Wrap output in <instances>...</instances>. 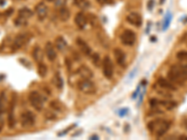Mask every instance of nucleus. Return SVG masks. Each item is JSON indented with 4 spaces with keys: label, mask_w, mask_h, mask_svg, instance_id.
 I'll list each match as a JSON object with an SVG mask.
<instances>
[{
    "label": "nucleus",
    "mask_w": 187,
    "mask_h": 140,
    "mask_svg": "<svg viewBox=\"0 0 187 140\" xmlns=\"http://www.w3.org/2000/svg\"><path fill=\"white\" fill-rule=\"evenodd\" d=\"M168 80L179 85L183 84L187 80V66L185 65H173L170 67L168 74Z\"/></svg>",
    "instance_id": "obj_1"
},
{
    "label": "nucleus",
    "mask_w": 187,
    "mask_h": 140,
    "mask_svg": "<svg viewBox=\"0 0 187 140\" xmlns=\"http://www.w3.org/2000/svg\"><path fill=\"white\" fill-rule=\"evenodd\" d=\"M170 124L168 121L165 120L157 119L152 121L148 124V129L150 130L151 133L156 137H161L166 134V132L169 129Z\"/></svg>",
    "instance_id": "obj_2"
},
{
    "label": "nucleus",
    "mask_w": 187,
    "mask_h": 140,
    "mask_svg": "<svg viewBox=\"0 0 187 140\" xmlns=\"http://www.w3.org/2000/svg\"><path fill=\"white\" fill-rule=\"evenodd\" d=\"M78 88L82 92L86 93V95H92V93L96 92V85L94 84L90 79H82L78 82Z\"/></svg>",
    "instance_id": "obj_3"
},
{
    "label": "nucleus",
    "mask_w": 187,
    "mask_h": 140,
    "mask_svg": "<svg viewBox=\"0 0 187 140\" xmlns=\"http://www.w3.org/2000/svg\"><path fill=\"white\" fill-rule=\"evenodd\" d=\"M29 101H30L31 106H32L35 108V109H37V111H40V110L43 109L44 100H43V98L40 95V92H30V95H29Z\"/></svg>",
    "instance_id": "obj_4"
},
{
    "label": "nucleus",
    "mask_w": 187,
    "mask_h": 140,
    "mask_svg": "<svg viewBox=\"0 0 187 140\" xmlns=\"http://www.w3.org/2000/svg\"><path fill=\"white\" fill-rule=\"evenodd\" d=\"M30 35L29 34H26V33H23V34H20L18 35L16 37H15V39L13 41V44H12V49L14 51L16 50H19L21 48H22L23 46L26 45L29 40H30Z\"/></svg>",
    "instance_id": "obj_5"
},
{
    "label": "nucleus",
    "mask_w": 187,
    "mask_h": 140,
    "mask_svg": "<svg viewBox=\"0 0 187 140\" xmlns=\"http://www.w3.org/2000/svg\"><path fill=\"white\" fill-rule=\"evenodd\" d=\"M20 121L22 127H31L35 123V116L32 112L25 111L22 113L20 117Z\"/></svg>",
    "instance_id": "obj_6"
},
{
    "label": "nucleus",
    "mask_w": 187,
    "mask_h": 140,
    "mask_svg": "<svg viewBox=\"0 0 187 140\" xmlns=\"http://www.w3.org/2000/svg\"><path fill=\"white\" fill-rule=\"evenodd\" d=\"M102 67H103V73L106 77L111 79L113 76V65L112 62L108 56H105L102 61Z\"/></svg>",
    "instance_id": "obj_7"
},
{
    "label": "nucleus",
    "mask_w": 187,
    "mask_h": 140,
    "mask_svg": "<svg viewBox=\"0 0 187 140\" xmlns=\"http://www.w3.org/2000/svg\"><path fill=\"white\" fill-rule=\"evenodd\" d=\"M121 40L124 45L131 46L136 41V35L132 30H126L121 36Z\"/></svg>",
    "instance_id": "obj_8"
},
{
    "label": "nucleus",
    "mask_w": 187,
    "mask_h": 140,
    "mask_svg": "<svg viewBox=\"0 0 187 140\" xmlns=\"http://www.w3.org/2000/svg\"><path fill=\"white\" fill-rule=\"evenodd\" d=\"M126 21L130 23V25H134V26H140L142 23V19H141V16L137 13V12H131L129 13L127 16H126Z\"/></svg>",
    "instance_id": "obj_9"
},
{
    "label": "nucleus",
    "mask_w": 187,
    "mask_h": 140,
    "mask_svg": "<svg viewBox=\"0 0 187 140\" xmlns=\"http://www.w3.org/2000/svg\"><path fill=\"white\" fill-rule=\"evenodd\" d=\"M36 13L40 21L44 20L48 15V7L44 3H38L36 6Z\"/></svg>",
    "instance_id": "obj_10"
},
{
    "label": "nucleus",
    "mask_w": 187,
    "mask_h": 140,
    "mask_svg": "<svg viewBox=\"0 0 187 140\" xmlns=\"http://www.w3.org/2000/svg\"><path fill=\"white\" fill-rule=\"evenodd\" d=\"M45 53L50 61H54L56 59V51L53 45L51 42H47L45 45Z\"/></svg>",
    "instance_id": "obj_11"
},
{
    "label": "nucleus",
    "mask_w": 187,
    "mask_h": 140,
    "mask_svg": "<svg viewBox=\"0 0 187 140\" xmlns=\"http://www.w3.org/2000/svg\"><path fill=\"white\" fill-rule=\"evenodd\" d=\"M77 45H78V47H79L80 51L83 54H85V55H90L91 54V48L88 46V44L86 42L81 39V38H78L77 39Z\"/></svg>",
    "instance_id": "obj_12"
},
{
    "label": "nucleus",
    "mask_w": 187,
    "mask_h": 140,
    "mask_svg": "<svg viewBox=\"0 0 187 140\" xmlns=\"http://www.w3.org/2000/svg\"><path fill=\"white\" fill-rule=\"evenodd\" d=\"M158 85L163 88V89H166V90H170V91H175L176 90V87L172 84L170 80H168L166 79H163V77H160L157 81Z\"/></svg>",
    "instance_id": "obj_13"
},
{
    "label": "nucleus",
    "mask_w": 187,
    "mask_h": 140,
    "mask_svg": "<svg viewBox=\"0 0 187 140\" xmlns=\"http://www.w3.org/2000/svg\"><path fill=\"white\" fill-rule=\"evenodd\" d=\"M75 22L76 25H78V27H80L81 29L84 28L85 25H86L87 22V19L85 17V15L82 12H79L76 16H75Z\"/></svg>",
    "instance_id": "obj_14"
},
{
    "label": "nucleus",
    "mask_w": 187,
    "mask_h": 140,
    "mask_svg": "<svg viewBox=\"0 0 187 140\" xmlns=\"http://www.w3.org/2000/svg\"><path fill=\"white\" fill-rule=\"evenodd\" d=\"M114 57L116 62L118 63L120 66L124 65V61H126V55H124V52L121 49H115L114 50Z\"/></svg>",
    "instance_id": "obj_15"
},
{
    "label": "nucleus",
    "mask_w": 187,
    "mask_h": 140,
    "mask_svg": "<svg viewBox=\"0 0 187 140\" xmlns=\"http://www.w3.org/2000/svg\"><path fill=\"white\" fill-rule=\"evenodd\" d=\"M14 105H15V103L12 102L10 106V112H9V126H10V128H13L15 125V118H14V113H13Z\"/></svg>",
    "instance_id": "obj_16"
},
{
    "label": "nucleus",
    "mask_w": 187,
    "mask_h": 140,
    "mask_svg": "<svg viewBox=\"0 0 187 140\" xmlns=\"http://www.w3.org/2000/svg\"><path fill=\"white\" fill-rule=\"evenodd\" d=\"M55 46L59 51H64L66 50L67 44V41L64 39V37L58 36L55 39Z\"/></svg>",
    "instance_id": "obj_17"
},
{
    "label": "nucleus",
    "mask_w": 187,
    "mask_h": 140,
    "mask_svg": "<svg viewBox=\"0 0 187 140\" xmlns=\"http://www.w3.org/2000/svg\"><path fill=\"white\" fill-rule=\"evenodd\" d=\"M32 15H33L32 10H29V9H27V7H23V9H21V10H19L18 16H19V17H22V18H23V19H25V20H27V19H29L31 16H32Z\"/></svg>",
    "instance_id": "obj_18"
},
{
    "label": "nucleus",
    "mask_w": 187,
    "mask_h": 140,
    "mask_svg": "<svg viewBox=\"0 0 187 140\" xmlns=\"http://www.w3.org/2000/svg\"><path fill=\"white\" fill-rule=\"evenodd\" d=\"M69 16H70V12H69V10L67 9L66 7H61V10H59V17L62 21H67L69 19Z\"/></svg>",
    "instance_id": "obj_19"
},
{
    "label": "nucleus",
    "mask_w": 187,
    "mask_h": 140,
    "mask_svg": "<svg viewBox=\"0 0 187 140\" xmlns=\"http://www.w3.org/2000/svg\"><path fill=\"white\" fill-rule=\"evenodd\" d=\"M79 73L81 74V76H82L83 79H91V77H93L91 70L86 66H82L79 69Z\"/></svg>",
    "instance_id": "obj_20"
},
{
    "label": "nucleus",
    "mask_w": 187,
    "mask_h": 140,
    "mask_svg": "<svg viewBox=\"0 0 187 140\" xmlns=\"http://www.w3.org/2000/svg\"><path fill=\"white\" fill-rule=\"evenodd\" d=\"M7 108V97H6V93L2 92L0 93V113H3L6 111Z\"/></svg>",
    "instance_id": "obj_21"
},
{
    "label": "nucleus",
    "mask_w": 187,
    "mask_h": 140,
    "mask_svg": "<svg viewBox=\"0 0 187 140\" xmlns=\"http://www.w3.org/2000/svg\"><path fill=\"white\" fill-rule=\"evenodd\" d=\"M33 56H34L35 60L37 62V63H41V61L43 59V52H42L41 49L37 47L33 51Z\"/></svg>",
    "instance_id": "obj_22"
},
{
    "label": "nucleus",
    "mask_w": 187,
    "mask_h": 140,
    "mask_svg": "<svg viewBox=\"0 0 187 140\" xmlns=\"http://www.w3.org/2000/svg\"><path fill=\"white\" fill-rule=\"evenodd\" d=\"M54 84L56 85V87L58 89H62V87H63V80H62V77L59 73H56L55 74V77H54Z\"/></svg>",
    "instance_id": "obj_23"
},
{
    "label": "nucleus",
    "mask_w": 187,
    "mask_h": 140,
    "mask_svg": "<svg viewBox=\"0 0 187 140\" xmlns=\"http://www.w3.org/2000/svg\"><path fill=\"white\" fill-rule=\"evenodd\" d=\"M37 71H38V74H40V77H44L47 75V66L44 64L40 63L38 67H37Z\"/></svg>",
    "instance_id": "obj_24"
},
{
    "label": "nucleus",
    "mask_w": 187,
    "mask_h": 140,
    "mask_svg": "<svg viewBox=\"0 0 187 140\" xmlns=\"http://www.w3.org/2000/svg\"><path fill=\"white\" fill-rule=\"evenodd\" d=\"M51 106L55 110H59V111H63V105H62L59 101H52L51 103Z\"/></svg>",
    "instance_id": "obj_25"
},
{
    "label": "nucleus",
    "mask_w": 187,
    "mask_h": 140,
    "mask_svg": "<svg viewBox=\"0 0 187 140\" xmlns=\"http://www.w3.org/2000/svg\"><path fill=\"white\" fill-rule=\"evenodd\" d=\"M14 23H15V25H16L17 26H22V25H25L26 23H27V20H25V19H23V18L18 16V18L15 19Z\"/></svg>",
    "instance_id": "obj_26"
},
{
    "label": "nucleus",
    "mask_w": 187,
    "mask_h": 140,
    "mask_svg": "<svg viewBox=\"0 0 187 140\" xmlns=\"http://www.w3.org/2000/svg\"><path fill=\"white\" fill-rule=\"evenodd\" d=\"M177 58L180 60V61H183V62H187V51H179L177 53Z\"/></svg>",
    "instance_id": "obj_27"
},
{
    "label": "nucleus",
    "mask_w": 187,
    "mask_h": 140,
    "mask_svg": "<svg viewBox=\"0 0 187 140\" xmlns=\"http://www.w3.org/2000/svg\"><path fill=\"white\" fill-rule=\"evenodd\" d=\"M74 1H75V3H76L78 6L81 7H83V9H85V7H87L88 5H89V3H88L87 0H74Z\"/></svg>",
    "instance_id": "obj_28"
},
{
    "label": "nucleus",
    "mask_w": 187,
    "mask_h": 140,
    "mask_svg": "<svg viewBox=\"0 0 187 140\" xmlns=\"http://www.w3.org/2000/svg\"><path fill=\"white\" fill-rule=\"evenodd\" d=\"M100 5H110L113 3V0H96Z\"/></svg>",
    "instance_id": "obj_29"
},
{
    "label": "nucleus",
    "mask_w": 187,
    "mask_h": 140,
    "mask_svg": "<svg viewBox=\"0 0 187 140\" xmlns=\"http://www.w3.org/2000/svg\"><path fill=\"white\" fill-rule=\"evenodd\" d=\"M99 55L97 53H95L93 55V62H94V64H95L96 66H98V64H99Z\"/></svg>",
    "instance_id": "obj_30"
},
{
    "label": "nucleus",
    "mask_w": 187,
    "mask_h": 140,
    "mask_svg": "<svg viewBox=\"0 0 187 140\" xmlns=\"http://www.w3.org/2000/svg\"><path fill=\"white\" fill-rule=\"evenodd\" d=\"M179 139L180 140H187V136H181L180 137H179Z\"/></svg>",
    "instance_id": "obj_31"
},
{
    "label": "nucleus",
    "mask_w": 187,
    "mask_h": 140,
    "mask_svg": "<svg viewBox=\"0 0 187 140\" xmlns=\"http://www.w3.org/2000/svg\"><path fill=\"white\" fill-rule=\"evenodd\" d=\"M184 124H185V128L187 129V120L185 121V122H184Z\"/></svg>",
    "instance_id": "obj_32"
},
{
    "label": "nucleus",
    "mask_w": 187,
    "mask_h": 140,
    "mask_svg": "<svg viewBox=\"0 0 187 140\" xmlns=\"http://www.w3.org/2000/svg\"><path fill=\"white\" fill-rule=\"evenodd\" d=\"M46 1H48V2H53V1H55V0H46Z\"/></svg>",
    "instance_id": "obj_33"
},
{
    "label": "nucleus",
    "mask_w": 187,
    "mask_h": 140,
    "mask_svg": "<svg viewBox=\"0 0 187 140\" xmlns=\"http://www.w3.org/2000/svg\"><path fill=\"white\" fill-rule=\"evenodd\" d=\"M1 130H2V125L0 124V132H1Z\"/></svg>",
    "instance_id": "obj_34"
}]
</instances>
